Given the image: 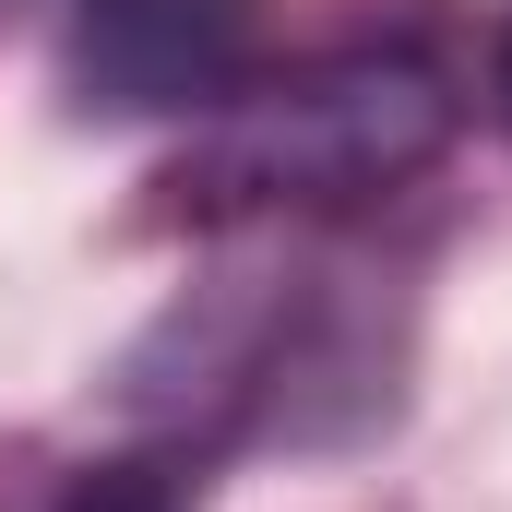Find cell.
Segmentation results:
<instances>
[{"label":"cell","mask_w":512,"mask_h":512,"mask_svg":"<svg viewBox=\"0 0 512 512\" xmlns=\"http://www.w3.org/2000/svg\"><path fill=\"white\" fill-rule=\"evenodd\" d=\"M441 143H453V84L417 48H334L298 72H251L167 191L191 215H322L417 179Z\"/></svg>","instance_id":"1"},{"label":"cell","mask_w":512,"mask_h":512,"mask_svg":"<svg viewBox=\"0 0 512 512\" xmlns=\"http://www.w3.org/2000/svg\"><path fill=\"white\" fill-rule=\"evenodd\" d=\"M262 72V0H72L60 84L96 120H215Z\"/></svg>","instance_id":"2"},{"label":"cell","mask_w":512,"mask_h":512,"mask_svg":"<svg viewBox=\"0 0 512 512\" xmlns=\"http://www.w3.org/2000/svg\"><path fill=\"white\" fill-rule=\"evenodd\" d=\"M60 512H191L155 465H96V477H72L60 489Z\"/></svg>","instance_id":"3"},{"label":"cell","mask_w":512,"mask_h":512,"mask_svg":"<svg viewBox=\"0 0 512 512\" xmlns=\"http://www.w3.org/2000/svg\"><path fill=\"white\" fill-rule=\"evenodd\" d=\"M489 108H501V131H512V12H501V36H489Z\"/></svg>","instance_id":"4"}]
</instances>
